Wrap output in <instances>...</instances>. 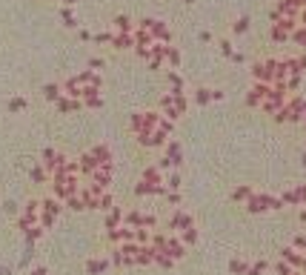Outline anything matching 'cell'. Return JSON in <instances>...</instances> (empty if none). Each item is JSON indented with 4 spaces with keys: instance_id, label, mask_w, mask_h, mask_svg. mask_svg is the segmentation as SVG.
<instances>
[{
    "instance_id": "1",
    "label": "cell",
    "mask_w": 306,
    "mask_h": 275,
    "mask_svg": "<svg viewBox=\"0 0 306 275\" xmlns=\"http://www.w3.org/2000/svg\"><path fill=\"white\" fill-rule=\"evenodd\" d=\"M134 129L140 132V140L143 143H163L172 124L169 121H160V115L155 112H146V115H137L134 118Z\"/></svg>"
}]
</instances>
